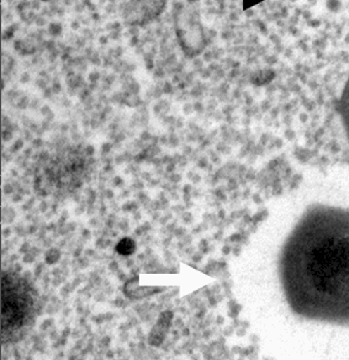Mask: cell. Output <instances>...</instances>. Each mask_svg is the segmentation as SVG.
I'll return each instance as SVG.
<instances>
[{
  "mask_svg": "<svg viewBox=\"0 0 349 360\" xmlns=\"http://www.w3.org/2000/svg\"><path fill=\"white\" fill-rule=\"evenodd\" d=\"M278 268L295 316L349 328V209L310 205L285 240Z\"/></svg>",
  "mask_w": 349,
  "mask_h": 360,
  "instance_id": "6da1fadb",
  "label": "cell"
},
{
  "mask_svg": "<svg viewBox=\"0 0 349 360\" xmlns=\"http://www.w3.org/2000/svg\"><path fill=\"white\" fill-rule=\"evenodd\" d=\"M338 112L349 143V78L338 101Z\"/></svg>",
  "mask_w": 349,
  "mask_h": 360,
  "instance_id": "7a4b0ae2",
  "label": "cell"
},
{
  "mask_svg": "<svg viewBox=\"0 0 349 360\" xmlns=\"http://www.w3.org/2000/svg\"><path fill=\"white\" fill-rule=\"evenodd\" d=\"M136 243L131 238H122L116 245V252L121 255H130L135 252Z\"/></svg>",
  "mask_w": 349,
  "mask_h": 360,
  "instance_id": "3957f363",
  "label": "cell"
}]
</instances>
